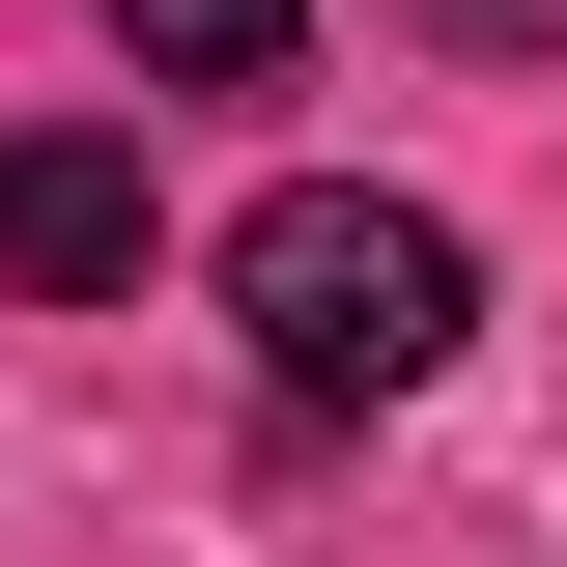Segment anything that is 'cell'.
Masks as SVG:
<instances>
[{"label":"cell","mask_w":567,"mask_h":567,"mask_svg":"<svg viewBox=\"0 0 567 567\" xmlns=\"http://www.w3.org/2000/svg\"><path fill=\"white\" fill-rule=\"evenodd\" d=\"M227 312H256L284 398H425V369L483 341V256L425 199H369V171H284V199L227 227Z\"/></svg>","instance_id":"cell-1"},{"label":"cell","mask_w":567,"mask_h":567,"mask_svg":"<svg viewBox=\"0 0 567 567\" xmlns=\"http://www.w3.org/2000/svg\"><path fill=\"white\" fill-rule=\"evenodd\" d=\"M0 284H29V312H142V142L114 114H29L0 142Z\"/></svg>","instance_id":"cell-2"},{"label":"cell","mask_w":567,"mask_h":567,"mask_svg":"<svg viewBox=\"0 0 567 567\" xmlns=\"http://www.w3.org/2000/svg\"><path fill=\"white\" fill-rule=\"evenodd\" d=\"M142 85H284V0H114Z\"/></svg>","instance_id":"cell-3"},{"label":"cell","mask_w":567,"mask_h":567,"mask_svg":"<svg viewBox=\"0 0 567 567\" xmlns=\"http://www.w3.org/2000/svg\"><path fill=\"white\" fill-rule=\"evenodd\" d=\"M398 29H454V58H567V0H398Z\"/></svg>","instance_id":"cell-4"}]
</instances>
